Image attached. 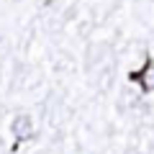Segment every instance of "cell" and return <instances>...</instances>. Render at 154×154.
<instances>
[{
  "mask_svg": "<svg viewBox=\"0 0 154 154\" xmlns=\"http://www.w3.org/2000/svg\"><path fill=\"white\" fill-rule=\"evenodd\" d=\"M131 80L134 82H141L144 93H154V62L146 59V67H144L141 72H134Z\"/></svg>",
  "mask_w": 154,
  "mask_h": 154,
  "instance_id": "6da1fadb",
  "label": "cell"
},
{
  "mask_svg": "<svg viewBox=\"0 0 154 154\" xmlns=\"http://www.w3.org/2000/svg\"><path fill=\"white\" fill-rule=\"evenodd\" d=\"M13 134H16V139H28L31 136V118L28 116H18V118H13Z\"/></svg>",
  "mask_w": 154,
  "mask_h": 154,
  "instance_id": "7a4b0ae2",
  "label": "cell"
}]
</instances>
